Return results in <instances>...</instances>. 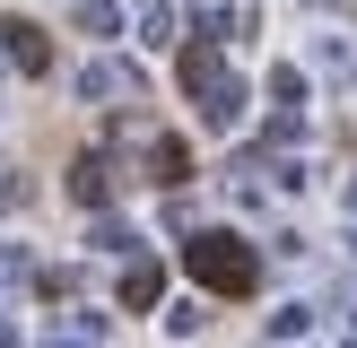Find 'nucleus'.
I'll return each mask as SVG.
<instances>
[{"label":"nucleus","instance_id":"7","mask_svg":"<svg viewBox=\"0 0 357 348\" xmlns=\"http://www.w3.org/2000/svg\"><path fill=\"white\" fill-rule=\"evenodd\" d=\"M79 26L87 35H114V0H79Z\"/></svg>","mask_w":357,"mask_h":348},{"label":"nucleus","instance_id":"4","mask_svg":"<svg viewBox=\"0 0 357 348\" xmlns=\"http://www.w3.org/2000/svg\"><path fill=\"white\" fill-rule=\"evenodd\" d=\"M79 87H87V96H131V70H122V61H96Z\"/></svg>","mask_w":357,"mask_h":348},{"label":"nucleus","instance_id":"1","mask_svg":"<svg viewBox=\"0 0 357 348\" xmlns=\"http://www.w3.org/2000/svg\"><path fill=\"white\" fill-rule=\"evenodd\" d=\"M192 270H201L209 287H227V296L253 287V253H244L236 235H201V244H192Z\"/></svg>","mask_w":357,"mask_h":348},{"label":"nucleus","instance_id":"6","mask_svg":"<svg viewBox=\"0 0 357 348\" xmlns=\"http://www.w3.org/2000/svg\"><path fill=\"white\" fill-rule=\"evenodd\" d=\"M149 296H157V270H149V261H139V270L122 278V305H149Z\"/></svg>","mask_w":357,"mask_h":348},{"label":"nucleus","instance_id":"5","mask_svg":"<svg viewBox=\"0 0 357 348\" xmlns=\"http://www.w3.org/2000/svg\"><path fill=\"white\" fill-rule=\"evenodd\" d=\"M26 278H35V261L17 253V244H0V287H26Z\"/></svg>","mask_w":357,"mask_h":348},{"label":"nucleus","instance_id":"2","mask_svg":"<svg viewBox=\"0 0 357 348\" xmlns=\"http://www.w3.org/2000/svg\"><path fill=\"white\" fill-rule=\"evenodd\" d=\"M0 35H9V61H17V70H44V61H52V44H44V35L26 26V17H9Z\"/></svg>","mask_w":357,"mask_h":348},{"label":"nucleus","instance_id":"3","mask_svg":"<svg viewBox=\"0 0 357 348\" xmlns=\"http://www.w3.org/2000/svg\"><path fill=\"white\" fill-rule=\"evenodd\" d=\"M70 191H79V200H105V191H114V166H105V157H79V174H70Z\"/></svg>","mask_w":357,"mask_h":348},{"label":"nucleus","instance_id":"9","mask_svg":"<svg viewBox=\"0 0 357 348\" xmlns=\"http://www.w3.org/2000/svg\"><path fill=\"white\" fill-rule=\"evenodd\" d=\"M17 200H26V183H17V174L0 166V209H17Z\"/></svg>","mask_w":357,"mask_h":348},{"label":"nucleus","instance_id":"8","mask_svg":"<svg viewBox=\"0 0 357 348\" xmlns=\"http://www.w3.org/2000/svg\"><path fill=\"white\" fill-rule=\"evenodd\" d=\"M44 340H52V348H96V331H87V322H52Z\"/></svg>","mask_w":357,"mask_h":348}]
</instances>
